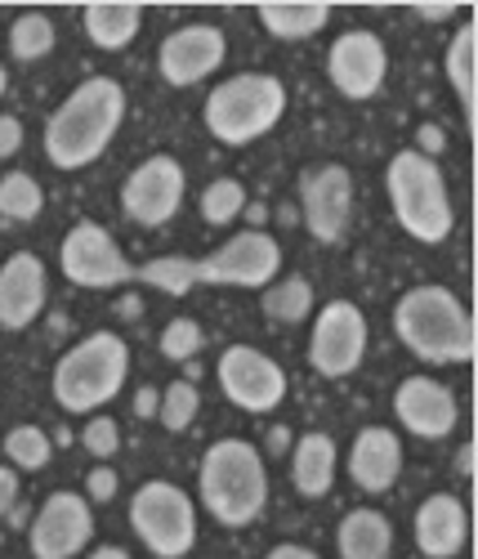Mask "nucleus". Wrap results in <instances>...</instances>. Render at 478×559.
<instances>
[{"label":"nucleus","instance_id":"37","mask_svg":"<svg viewBox=\"0 0 478 559\" xmlns=\"http://www.w3.org/2000/svg\"><path fill=\"white\" fill-rule=\"evenodd\" d=\"M19 506V475L14 465H0V515H14Z\"/></svg>","mask_w":478,"mask_h":559},{"label":"nucleus","instance_id":"31","mask_svg":"<svg viewBox=\"0 0 478 559\" xmlns=\"http://www.w3.org/2000/svg\"><path fill=\"white\" fill-rule=\"evenodd\" d=\"M242 211H247V189L237 179H211L206 183V193H202V219L206 224L224 228V224H232Z\"/></svg>","mask_w":478,"mask_h":559},{"label":"nucleus","instance_id":"30","mask_svg":"<svg viewBox=\"0 0 478 559\" xmlns=\"http://www.w3.org/2000/svg\"><path fill=\"white\" fill-rule=\"evenodd\" d=\"M50 435H45L40 426H19L5 435V456L14 471H45L50 465Z\"/></svg>","mask_w":478,"mask_h":559},{"label":"nucleus","instance_id":"36","mask_svg":"<svg viewBox=\"0 0 478 559\" xmlns=\"http://www.w3.org/2000/svg\"><path fill=\"white\" fill-rule=\"evenodd\" d=\"M23 148V121L19 117H0V162L14 157Z\"/></svg>","mask_w":478,"mask_h":559},{"label":"nucleus","instance_id":"13","mask_svg":"<svg viewBox=\"0 0 478 559\" xmlns=\"http://www.w3.org/2000/svg\"><path fill=\"white\" fill-rule=\"evenodd\" d=\"M385 72H390V55H385V40L367 27H354L345 36H336V45L326 50V76L331 85L340 90L345 99H371L380 95L385 85Z\"/></svg>","mask_w":478,"mask_h":559},{"label":"nucleus","instance_id":"16","mask_svg":"<svg viewBox=\"0 0 478 559\" xmlns=\"http://www.w3.org/2000/svg\"><path fill=\"white\" fill-rule=\"evenodd\" d=\"M228 55V40L219 27L211 23H188L179 32H170L157 50V72L166 76V85H198L211 72H219Z\"/></svg>","mask_w":478,"mask_h":559},{"label":"nucleus","instance_id":"35","mask_svg":"<svg viewBox=\"0 0 478 559\" xmlns=\"http://www.w3.org/2000/svg\"><path fill=\"white\" fill-rule=\"evenodd\" d=\"M117 471L112 465H99V471H89V479H85V488H89V501H112L117 497Z\"/></svg>","mask_w":478,"mask_h":559},{"label":"nucleus","instance_id":"12","mask_svg":"<svg viewBox=\"0 0 478 559\" xmlns=\"http://www.w3.org/2000/svg\"><path fill=\"white\" fill-rule=\"evenodd\" d=\"M179 206H183V166L166 153L139 162L121 183V211L143 228L170 224Z\"/></svg>","mask_w":478,"mask_h":559},{"label":"nucleus","instance_id":"4","mask_svg":"<svg viewBox=\"0 0 478 559\" xmlns=\"http://www.w3.org/2000/svg\"><path fill=\"white\" fill-rule=\"evenodd\" d=\"M126 377H130V349H126V341L117 332H94V336L76 341L59 358L50 390H55V403L63 412L85 416L94 407L112 403L121 394Z\"/></svg>","mask_w":478,"mask_h":559},{"label":"nucleus","instance_id":"29","mask_svg":"<svg viewBox=\"0 0 478 559\" xmlns=\"http://www.w3.org/2000/svg\"><path fill=\"white\" fill-rule=\"evenodd\" d=\"M309 309H313L309 277H286V283H268L264 287V313L273 322H300Z\"/></svg>","mask_w":478,"mask_h":559},{"label":"nucleus","instance_id":"38","mask_svg":"<svg viewBox=\"0 0 478 559\" xmlns=\"http://www.w3.org/2000/svg\"><path fill=\"white\" fill-rule=\"evenodd\" d=\"M416 139H420V148H416V153H420V157H429V162H434V153H443V144H447L439 126H420V134H416Z\"/></svg>","mask_w":478,"mask_h":559},{"label":"nucleus","instance_id":"26","mask_svg":"<svg viewBox=\"0 0 478 559\" xmlns=\"http://www.w3.org/2000/svg\"><path fill=\"white\" fill-rule=\"evenodd\" d=\"M40 206H45V193L27 170H10L5 179H0V219L27 224V219L40 215Z\"/></svg>","mask_w":478,"mask_h":559},{"label":"nucleus","instance_id":"11","mask_svg":"<svg viewBox=\"0 0 478 559\" xmlns=\"http://www.w3.org/2000/svg\"><path fill=\"white\" fill-rule=\"evenodd\" d=\"M215 381L242 412H273L286 399V371L255 345H228L215 362Z\"/></svg>","mask_w":478,"mask_h":559},{"label":"nucleus","instance_id":"15","mask_svg":"<svg viewBox=\"0 0 478 559\" xmlns=\"http://www.w3.org/2000/svg\"><path fill=\"white\" fill-rule=\"evenodd\" d=\"M300 202H304V224L318 242H340L349 215H354V175L345 166H318L300 179Z\"/></svg>","mask_w":478,"mask_h":559},{"label":"nucleus","instance_id":"27","mask_svg":"<svg viewBox=\"0 0 478 559\" xmlns=\"http://www.w3.org/2000/svg\"><path fill=\"white\" fill-rule=\"evenodd\" d=\"M55 40H59V32H55L50 19H45V14H23L10 27V55L19 63H36V59H45L55 50Z\"/></svg>","mask_w":478,"mask_h":559},{"label":"nucleus","instance_id":"23","mask_svg":"<svg viewBox=\"0 0 478 559\" xmlns=\"http://www.w3.org/2000/svg\"><path fill=\"white\" fill-rule=\"evenodd\" d=\"M143 27V10L139 5H89L85 10V36L99 45V50H126Z\"/></svg>","mask_w":478,"mask_h":559},{"label":"nucleus","instance_id":"7","mask_svg":"<svg viewBox=\"0 0 478 559\" xmlns=\"http://www.w3.org/2000/svg\"><path fill=\"white\" fill-rule=\"evenodd\" d=\"M130 528L157 559H183L198 542V510L179 484L153 479L130 497Z\"/></svg>","mask_w":478,"mask_h":559},{"label":"nucleus","instance_id":"10","mask_svg":"<svg viewBox=\"0 0 478 559\" xmlns=\"http://www.w3.org/2000/svg\"><path fill=\"white\" fill-rule=\"evenodd\" d=\"M367 354V318L354 300H331L318 309L313 336H309V362L318 377L340 381L354 377L358 362Z\"/></svg>","mask_w":478,"mask_h":559},{"label":"nucleus","instance_id":"39","mask_svg":"<svg viewBox=\"0 0 478 559\" xmlns=\"http://www.w3.org/2000/svg\"><path fill=\"white\" fill-rule=\"evenodd\" d=\"M268 559H318L309 546H296V542H282V546H273L268 550Z\"/></svg>","mask_w":478,"mask_h":559},{"label":"nucleus","instance_id":"18","mask_svg":"<svg viewBox=\"0 0 478 559\" xmlns=\"http://www.w3.org/2000/svg\"><path fill=\"white\" fill-rule=\"evenodd\" d=\"M45 309V264L32 251H14L0 264V328L23 332Z\"/></svg>","mask_w":478,"mask_h":559},{"label":"nucleus","instance_id":"43","mask_svg":"<svg viewBox=\"0 0 478 559\" xmlns=\"http://www.w3.org/2000/svg\"><path fill=\"white\" fill-rule=\"evenodd\" d=\"M89 559H130V555H126L121 546H99V550H94Z\"/></svg>","mask_w":478,"mask_h":559},{"label":"nucleus","instance_id":"17","mask_svg":"<svg viewBox=\"0 0 478 559\" xmlns=\"http://www.w3.org/2000/svg\"><path fill=\"white\" fill-rule=\"evenodd\" d=\"M394 416L416 439H447L456 430V394L434 377H407L394 390Z\"/></svg>","mask_w":478,"mask_h":559},{"label":"nucleus","instance_id":"5","mask_svg":"<svg viewBox=\"0 0 478 559\" xmlns=\"http://www.w3.org/2000/svg\"><path fill=\"white\" fill-rule=\"evenodd\" d=\"M385 189H390L394 219L403 224L407 238L434 247V242H443L452 233L456 215H452V198H447V183H443L439 162L420 157L416 148L394 153V162L385 170Z\"/></svg>","mask_w":478,"mask_h":559},{"label":"nucleus","instance_id":"28","mask_svg":"<svg viewBox=\"0 0 478 559\" xmlns=\"http://www.w3.org/2000/svg\"><path fill=\"white\" fill-rule=\"evenodd\" d=\"M134 277L139 283H148V287H157V292H166V296H188L198 287V273H193V260L188 255H157L143 269H134Z\"/></svg>","mask_w":478,"mask_h":559},{"label":"nucleus","instance_id":"8","mask_svg":"<svg viewBox=\"0 0 478 559\" xmlns=\"http://www.w3.org/2000/svg\"><path fill=\"white\" fill-rule=\"evenodd\" d=\"M59 269L72 287H89V292H112L134 277L130 260L112 242V233L94 219H81L68 228V238L59 247Z\"/></svg>","mask_w":478,"mask_h":559},{"label":"nucleus","instance_id":"9","mask_svg":"<svg viewBox=\"0 0 478 559\" xmlns=\"http://www.w3.org/2000/svg\"><path fill=\"white\" fill-rule=\"evenodd\" d=\"M282 269V247L260 228H247V233H232V238L211 251L206 260H193V273L198 283H211V287H251V292H264Z\"/></svg>","mask_w":478,"mask_h":559},{"label":"nucleus","instance_id":"42","mask_svg":"<svg viewBox=\"0 0 478 559\" xmlns=\"http://www.w3.org/2000/svg\"><path fill=\"white\" fill-rule=\"evenodd\" d=\"M456 475H465V479L474 475V448H469V443L456 452Z\"/></svg>","mask_w":478,"mask_h":559},{"label":"nucleus","instance_id":"1","mask_svg":"<svg viewBox=\"0 0 478 559\" xmlns=\"http://www.w3.org/2000/svg\"><path fill=\"white\" fill-rule=\"evenodd\" d=\"M126 121V90L112 76H89L55 108L45 121V157L59 170H81L99 162L112 144V134Z\"/></svg>","mask_w":478,"mask_h":559},{"label":"nucleus","instance_id":"44","mask_svg":"<svg viewBox=\"0 0 478 559\" xmlns=\"http://www.w3.org/2000/svg\"><path fill=\"white\" fill-rule=\"evenodd\" d=\"M5 90H10V76H5V68H0V99H5Z\"/></svg>","mask_w":478,"mask_h":559},{"label":"nucleus","instance_id":"19","mask_svg":"<svg viewBox=\"0 0 478 559\" xmlns=\"http://www.w3.org/2000/svg\"><path fill=\"white\" fill-rule=\"evenodd\" d=\"M398 471H403V443L394 430L385 426H367L358 430L354 448H349V479L362 488V492H390L398 484Z\"/></svg>","mask_w":478,"mask_h":559},{"label":"nucleus","instance_id":"22","mask_svg":"<svg viewBox=\"0 0 478 559\" xmlns=\"http://www.w3.org/2000/svg\"><path fill=\"white\" fill-rule=\"evenodd\" d=\"M340 559H390L394 550V528L380 510H349L336 533Z\"/></svg>","mask_w":478,"mask_h":559},{"label":"nucleus","instance_id":"6","mask_svg":"<svg viewBox=\"0 0 478 559\" xmlns=\"http://www.w3.org/2000/svg\"><path fill=\"white\" fill-rule=\"evenodd\" d=\"M286 112V85L268 72H242L211 90L206 99V130L228 148H242L264 139Z\"/></svg>","mask_w":478,"mask_h":559},{"label":"nucleus","instance_id":"41","mask_svg":"<svg viewBox=\"0 0 478 559\" xmlns=\"http://www.w3.org/2000/svg\"><path fill=\"white\" fill-rule=\"evenodd\" d=\"M416 14H420L425 23H443V19H452V14H456V5H420Z\"/></svg>","mask_w":478,"mask_h":559},{"label":"nucleus","instance_id":"32","mask_svg":"<svg viewBox=\"0 0 478 559\" xmlns=\"http://www.w3.org/2000/svg\"><path fill=\"white\" fill-rule=\"evenodd\" d=\"M198 407H202L198 385H193V381H175V385H166L157 416H162V426H166V430L179 435V430H188V426L198 421Z\"/></svg>","mask_w":478,"mask_h":559},{"label":"nucleus","instance_id":"24","mask_svg":"<svg viewBox=\"0 0 478 559\" xmlns=\"http://www.w3.org/2000/svg\"><path fill=\"white\" fill-rule=\"evenodd\" d=\"M326 5H260V23L277 40H309L326 27Z\"/></svg>","mask_w":478,"mask_h":559},{"label":"nucleus","instance_id":"25","mask_svg":"<svg viewBox=\"0 0 478 559\" xmlns=\"http://www.w3.org/2000/svg\"><path fill=\"white\" fill-rule=\"evenodd\" d=\"M474 36H478V27H474V23H465V27L452 36V45H447V59H443L447 81H452L456 99H461L465 121H474Z\"/></svg>","mask_w":478,"mask_h":559},{"label":"nucleus","instance_id":"21","mask_svg":"<svg viewBox=\"0 0 478 559\" xmlns=\"http://www.w3.org/2000/svg\"><path fill=\"white\" fill-rule=\"evenodd\" d=\"M291 484L309 501L331 492V484H336V443H331V435H322V430L300 435V443L291 452Z\"/></svg>","mask_w":478,"mask_h":559},{"label":"nucleus","instance_id":"14","mask_svg":"<svg viewBox=\"0 0 478 559\" xmlns=\"http://www.w3.org/2000/svg\"><path fill=\"white\" fill-rule=\"evenodd\" d=\"M89 537H94V515L81 492H55L36 510L27 528V546L36 559H72L85 550Z\"/></svg>","mask_w":478,"mask_h":559},{"label":"nucleus","instance_id":"20","mask_svg":"<svg viewBox=\"0 0 478 559\" xmlns=\"http://www.w3.org/2000/svg\"><path fill=\"white\" fill-rule=\"evenodd\" d=\"M469 533V515H465V501L452 492H434L425 497L416 510V546L429 559H452L465 546Z\"/></svg>","mask_w":478,"mask_h":559},{"label":"nucleus","instance_id":"33","mask_svg":"<svg viewBox=\"0 0 478 559\" xmlns=\"http://www.w3.org/2000/svg\"><path fill=\"white\" fill-rule=\"evenodd\" d=\"M202 345H206L202 322H193V318H175V322H166V332H162V354H166L170 362L198 358Z\"/></svg>","mask_w":478,"mask_h":559},{"label":"nucleus","instance_id":"3","mask_svg":"<svg viewBox=\"0 0 478 559\" xmlns=\"http://www.w3.org/2000/svg\"><path fill=\"white\" fill-rule=\"evenodd\" d=\"M394 336L420 362H469L474 322L447 287H411L394 305Z\"/></svg>","mask_w":478,"mask_h":559},{"label":"nucleus","instance_id":"40","mask_svg":"<svg viewBox=\"0 0 478 559\" xmlns=\"http://www.w3.org/2000/svg\"><path fill=\"white\" fill-rule=\"evenodd\" d=\"M157 407H162L157 390H139V399H134V412H139V416H153Z\"/></svg>","mask_w":478,"mask_h":559},{"label":"nucleus","instance_id":"2","mask_svg":"<svg viewBox=\"0 0 478 559\" xmlns=\"http://www.w3.org/2000/svg\"><path fill=\"white\" fill-rule=\"evenodd\" d=\"M198 497L224 528L255 524L268 501V471H264L260 448L247 439L211 443L198 471Z\"/></svg>","mask_w":478,"mask_h":559},{"label":"nucleus","instance_id":"34","mask_svg":"<svg viewBox=\"0 0 478 559\" xmlns=\"http://www.w3.org/2000/svg\"><path fill=\"white\" fill-rule=\"evenodd\" d=\"M81 443H85V452H94V456H112V452L121 448V430H117L112 416H94V421L85 426V435H81Z\"/></svg>","mask_w":478,"mask_h":559}]
</instances>
